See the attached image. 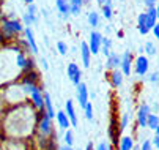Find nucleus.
I'll return each mask as SVG.
<instances>
[{"label":"nucleus","mask_w":159,"mask_h":150,"mask_svg":"<svg viewBox=\"0 0 159 150\" xmlns=\"http://www.w3.org/2000/svg\"><path fill=\"white\" fill-rule=\"evenodd\" d=\"M24 90H25L27 93H30V95H32L33 104L36 106V108L43 109V106L46 104V103H43L44 100H43V96H41V92H39V89H36V87H35V84H25Z\"/></svg>","instance_id":"obj_1"},{"label":"nucleus","mask_w":159,"mask_h":150,"mask_svg":"<svg viewBox=\"0 0 159 150\" xmlns=\"http://www.w3.org/2000/svg\"><path fill=\"white\" fill-rule=\"evenodd\" d=\"M20 30H22V26L19 24V21H3V35L11 36Z\"/></svg>","instance_id":"obj_2"},{"label":"nucleus","mask_w":159,"mask_h":150,"mask_svg":"<svg viewBox=\"0 0 159 150\" xmlns=\"http://www.w3.org/2000/svg\"><path fill=\"white\" fill-rule=\"evenodd\" d=\"M101 43H102V36H101V33H98V32H92L90 33V51H92V54H98L99 52V49H101Z\"/></svg>","instance_id":"obj_3"},{"label":"nucleus","mask_w":159,"mask_h":150,"mask_svg":"<svg viewBox=\"0 0 159 150\" xmlns=\"http://www.w3.org/2000/svg\"><path fill=\"white\" fill-rule=\"evenodd\" d=\"M77 101L80 104V108H85L88 104V92H87V85L84 82L77 84Z\"/></svg>","instance_id":"obj_4"},{"label":"nucleus","mask_w":159,"mask_h":150,"mask_svg":"<svg viewBox=\"0 0 159 150\" xmlns=\"http://www.w3.org/2000/svg\"><path fill=\"white\" fill-rule=\"evenodd\" d=\"M148 115H150V106L142 104L139 109V114H137V120L140 126H148Z\"/></svg>","instance_id":"obj_5"},{"label":"nucleus","mask_w":159,"mask_h":150,"mask_svg":"<svg viewBox=\"0 0 159 150\" xmlns=\"http://www.w3.org/2000/svg\"><path fill=\"white\" fill-rule=\"evenodd\" d=\"M68 76H70L71 82L80 84V70L76 63H70V65H68Z\"/></svg>","instance_id":"obj_6"},{"label":"nucleus","mask_w":159,"mask_h":150,"mask_svg":"<svg viewBox=\"0 0 159 150\" xmlns=\"http://www.w3.org/2000/svg\"><path fill=\"white\" fill-rule=\"evenodd\" d=\"M135 71H137V74H140V76L147 74V71H148V60L143 55H140L137 59V62H135Z\"/></svg>","instance_id":"obj_7"},{"label":"nucleus","mask_w":159,"mask_h":150,"mask_svg":"<svg viewBox=\"0 0 159 150\" xmlns=\"http://www.w3.org/2000/svg\"><path fill=\"white\" fill-rule=\"evenodd\" d=\"M66 114H68V117H70V120H71V125L76 126V125H77V117H76L74 104H73L71 100H68V101H66Z\"/></svg>","instance_id":"obj_8"},{"label":"nucleus","mask_w":159,"mask_h":150,"mask_svg":"<svg viewBox=\"0 0 159 150\" xmlns=\"http://www.w3.org/2000/svg\"><path fill=\"white\" fill-rule=\"evenodd\" d=\"M39 130H41V133H43L44 136L51 133V117H49L48 114L43 115V119H41V122H39Z\"/></svg>","instance_id":"obj_9"},{"label":"nucleus","mask_w":159,"mask_h":150,"mask_svg":"<svg viewBox=\"0 0 159 150\" xmlns=\"http://www.w3.org/2000/svg\"><path fill=\"white\" fill-rule=\"evenodd\" d=\"M80 52H82V60H84V67L85 68H88V65H90V46L87 45V43H82L80 45Z\"/></svg>","instance_id":"obj_10"},{"label":"nucleus","mask_w":159,"mask_h":150,"mask_svg":"<svg viewBox=\"0 0 159 150\" xmlns=\"http://www.w3.org/2000/svg\"><path fill=\"white\" fill-rule=\"evenodd\" d=\"M156 17H157V11H156V8L151 7L147 13V27L148 29H153L156 26Z\"/></svg>","instance_id":"obj_11"},{"label":"nucleus","mask_w":159,"mask_h":150,"mask_svg":"<svg viewBox=\"0 0 159 150\" xmlns=\"http://www.w3.org/2000/svg\"><path fill=\"white\" fill-rule=\"evenodd\" d=\"M25 36H27V43H29V46H30V49H32V52L33 54H36L38 52V46H36V43H35V38H33V32H32V29H25Z\"/></svg>","instance_id":"obj_12"},{"label":"nucleus","mask_w":159,"mask_h":150,"mask_svg":"<svg viewBox=\"0 0 159 150\" xmlns=\"http://www.w3.org/2000/svg\"><path fill=\"white\" fill-rule=\"evenodd\" d=\"M57 8L63 16H68L71 11V3H68L66 0H57Z\"/></svg>","instance_id":"obj_13"},{"label":"nucleus","mask_w":159,"mask_h":150,"mask_svg":"<svg viewBox=\"0 0 159 150\" xmlns=\"http://www.w3.org/2000/svg\"><path fill=\"white\" fill-rule=\"evenodd\" d=\"M121 70H123L125 74L131 73V54L129 52H126L123 55V59H121Z\"/></svg>","instance_id":"obj_14"},{"label":"nucleus","mask_w":159,"mask_h":150,"mask_svg":"<svg viewBox=\"0 0 159 150\" xmlns=\"http://www.w3.org/2000/svg\"><path fill=\"white\" fill-rule=\"evenodd\" d=\"M121 63V60H120V57L117 55V54H113V52H110L109 55H107V68H113V67H118Z\"/></svg>","instance_id":"obj_15"},{"label":"nucleus","mask_w":159,"mask_h":150,"mask_svg":"<svg viewBox=\"0 0 159 150\" xmlns=\"http://www.w3.org/2000/svg\"><path fill=\"white\" fill-rule=\"evenodd\" d=\"M148 27H147V13H142L140 16H139V32L142 33V35H147L148 33Z\"/></svg>","instance_id":"obj_16"},{"label":"nucleus","mask_w":159,"mask_h":150,"mask_svg":"<svg viewBox=\"0 0 159 150\" xmlns=\"http://www.w3.org/2000/svg\"><path fill=\"white\" fill-rule=\"evenodd\" d=\"M57 120H58L60 128H63V130H66V128L70 126V120H68L66 114H65V112H61V111H58V112H57Z\"/></svg>","instance_id":"obj_17"},{"label":"nucleus","mask_w":159,"mask_h":150,"mask_svg":"<svg viewBox=\"0 0 159 150\" xmlns=\"http://www.w3.org/2000/svg\"><path fill=\"white\" fill-rule=\"evenodd\" d=\"M44 103H46V114L52 119V117L55 115V112H54V108H52V103H51V96H49V93L44 95Z\"/></svg>","instance_id":"obj_18"},{"label":"nucleus","mask_w":159,"mask_h":150,"mask_svg":"<svg viewBox=\"0 0 159 150\" xmlns=\"http://www.w3.org/2000/svg\"><path fill=\"white\" fill-rule=\"evenodd\" d=\"M82 2L84 0H71V13L74 14V16H77L79 13H80V7H82Z\"/></svg>","instance_id":"obj_19"},{"label":"nucleus","mask_w":159,"mask_h":150,"mask_svg":"<svg viewBox=\"0 0 159 150\" xmlns=\"http://www.w3.org/2000/svg\"><path fill=\"white\" fill-rule=\"evenodd\" d=\"M120 150H132V139L125 136L120 142Z\"/></svg>","instance_id":"obj_20"},{"label":"nucleus","mask_w":159,"mask_h":150,"mask_svg":"<svg viewBox=\"0 0 159 150\" xmlns=\"http://www.w3.org/2000/svg\"><path fill=\"white\" fill-rule=\"evenodd\" d=\"M24 84H35L36 81H38V76H36V73H33V71H27V74L24 76Z\"/></svg>","instance_id":"obj_21"},{"label":"nucleus","mask_w":159,"mask_h":150,"mask_svg":"<svg viewBox=\"0 0 159 150\" xmlns=\"http://www.w3.org/2000/svg\"><path fill=\"white\" fill-rule=\"evenodd\" d=\"M148 126L151 128V130H156V128L159 126V117L154 115V114H150L148 115Z\"/></svg>","instance_id":"obj_22"},{"label":"nucleus","mask_w":159,"mask_h":150,"mask_svg":"<svg viewBox=\"0 0 159 150\" xmlns=\"http://www.w3.org/2000/svg\"><path fill=\"white\" fill-rule=\"evenodd\" d=\"M121 82H123L121 73H120V71H113V73H112V84L115 85V87H120Z\"/></svg>","instance_id":"obj_23"},{"label":"nucleus","mask_w":159,"mask_h":150,"mask_svg":"<svg viewBox=\"0 0 159 150\" xmlns=\"http://www.w3.org/2000/svg\"><path fill=\"white\" fill-rule=\"evenodd\" d=\"M88 22H90V26L96 27L98 22H99V16H98V13H95V11L90 13V14H88Z\"/></svg>","instance_id":"obj_24"},{"label":"nucleus","mask_w":159,"mask_h":150,"mask_svg":"<svg viewBox=\"0 0 159 150\" xmlns=\"http://www.w3.org/2000/svg\"><path fill=\"white\" fill-rule=\"evenodd\" d=\"M102 13H104V17L110 19L112 17V10H110V0H107V3L102 7Z\"/></svg>","instance_id":"obj_25"},{"label":"nucleus","mask_w":159,"mask_h":150,"mask_svg":"<svg viewBox=\"0 0 159 150\" xmlns=\"http://www.w3.org/2000/svg\"><path fill=\"white\" fill-rule=\"evenodd\" d=\"M17 65H19L20 68H25V65H27V59L24 57V54H19V55H17Z\"/></svg>","instance_id":"obj_26"},{"label":"nucleus","mask_w":159,"mask_h":150,"mask_svg":"<svg viewBox=\"0 0 159 150\" xmlns=\"http://www.w3.org/2000/svg\"><path fill=\"white\" fill-rule=\"evenodd\" d=\"M57 48H58V52H60L61 55H65V54L68 52V48H66V45H65L63 41H58V43H57Z\"/></svg>","instance_id":"obj_27"},{"label":"nucleus","mask_w":159,"mask_h":150,"mask_svg":"<svg viewBox=\"0 0 159 150\" xmlns=\"http://www.w3.org/2000/svg\"><path fill=\"white\" fill-rule=\"evenodd\" d=\"M84 109H85V117H87L88 120H92V119H93V112H92V104L88 103V104L85 106Z\"/></svg>","instance_id":"obj_28"},{"label":"nucleus","mask_w":159,"mask_h":150,"mask_svg":"<svg viewBox=\"0 0 159 150\" xmlns=\"http://www.w3.org/2000/svg\"><path fill=\"white\" fill-rule=\"evenodd\" d=\"M145 51H147L148 55H154L156 49H154V45H153V43H147V45H145Z\"/></svg>","instance_id":"obj_29"},{"label":"nucleus","mask_w":159,"mask_h":150,"mask_svg":"<svg viewBox=\"0 0 159 150\" xmlns=\"http://www.w3.org/2000/svg\"><path fill=\"white\" fill-rule=\"evenodd\" d=\"M65 141H66V145H73V133L71 131H66V134H65Z\"/></svg>","instance_id":"obj_30"},{"label":"nucleus","mask_w":159,"mask_h":150,"mask_svg":"<svg viewBox=\"0 0 159 150\" xmlns=\"http://www.w3.org/2000/svg\"><path fill=\"white\" fill-rule=\"evenodd\" d=\"M126 123H128V115L125 114V115H123V119H121V126H120V131H123L125 128H126Z\"/></svg>","instance_id":"obj_31"},{"label":"nucleus","mask_w":159,"mask_h":150,"mask_svg":"<svg viewBox=\"0 0 159 150\" xmlns=\"http://www.w3.org/2000/svg\"><path fill=\"white\" fill-rule=\"evenodd\" d=\"M150 81H151V82H159V74H157V73H153V74L150 76Z\"/></svg>","instance_id":"obj_32"},{"label":"nucleus","mask_w":159,"mask_h":150,"mask_svg":"<svg viewBox=\"0 0 159 150\" xmlns=\"http://www.w3.org/2000/svg\"><path fill=\"white\" fill-rule=\"evenodd\" d=\"M142 150H151V144H150V141H145V142L142 144Z\"/></svg>","instance_id":"obj_33"},{"label":"nucleus","mask_w":159,"mask_h":150,"mask_svg":"<svg viewBox=\"0 0 159 150\" xmlns=\"http://www.w3.org/2000/svg\"><path fill=\"white\" fill-rule=\"evenodd\" d=\"M153 33H154V36L159 40V24H156V26L153 27Z\"/></svg>","instance_id":"obj_34"},{"label":"nucleus","mask_w":159,"mask_h":150,"mask_svg":"<svg viewBox=\"0 0 159 150\" xmlns=\"http://www.w3.org/2000/svg\"><path fill=\"white\" fill-rule=\"evenodd\" d=\"M32 68H33V62H32V60H27V65H25L24 70H25V71H30Z\"/></svg>","instance_id":"obj_35"},{"label":"nucleus","mask_w":159,"mask_h":150,"mask_svg":"<svg viewBox=\"0 0 159 150\" xmlns=\"http://www.w3.org/2000/svg\"><path fill=\"white\" fill-rule=\"evenodd\" d=\"M96 150H109V147H107V144L106 142H101L99 145H98V148Z\"/></svg>","instance_id":"obj_36"},{"label":"nucleus","mask_w":159,"mask_h":150,"mask_svg":"<svg viewBox=\"0 0 159 150\" xmlns=\"http://www.w3.org/2000/svg\"><path fill=\"white\" fill-rule=\"evenodd\" d=\"M102 45L109 48V46H110V40H107V38H102Z\"/></svg>","instance_id":"obj_37"},{"label":"nucleus","mask_w":159,"mask_h":150,"mask_svg":"<svg viewBox=\"0 0 159 150\" xmlns=\"http://www.w3.org/2000/svg\"><path fill=\"white\" fill-rule=\"evenodd\" d=\"M153 144H154V145L157 147V150H159V136H156V138L153 139Z\"/></svg>","instance_id":"obj_38"},{"label":"nucleus","mask_w":159,"mask_h":150,"mask_svg":"<svg viewBox=\"0 0 159 150\" xmlns=\"http://www.w3.org/2000/svg\"><path fill=\"white\" fill-rule=\"evenodd\" d=\"M154 2H156V0H145V3H147V5L150 7V8H151V7L154 5Z\"/></svg>","instance_id":"obj_39"},{"label":"nucleus","mask_w":159,"mask_h":150,"mask_svg":"<svg viewBox=\"0 0 159 150\" xmlns=\"http://www.w3.org/2000/svg\"><path fill=\"white\" fill-rule=\"evenodd\" d=\"M41 63H43V68H44V70H48V62L43 59V60H41Z\"/></svg>","instance_id":"obj_40"},{"label":"nucleus","mask_w":159,"mask_h":150,"mask_svg":"<svg viewBox=\"0 0 159 150\" xmlns=\"http://www.w3.org/2000/svg\"><path fill=\"white\" fill-rule=\"evenodd\" d=\"M60 150H73V148H71V145H65V147H61Z\"/></svg>","instance_id":"obj_41"},{"label":"nucleus","mask_w":159,"mask_h":150,"mask_svg":"<svg viewBox=\"0 0 159 150\" xmlns=\"http://www.w3.org/2000/svg\"><path fill=\"white\" fill-rule=\"evenodd\" d=\"M87 150H93V145H92V144H88V145H87Z\"/></svg>","instance_id":"obj_42"},{"label":"nucleus","mask_w":159,"mask_h":150,"mask_svg":"<svg viewBox=\"0 0 159 150\" xmlns=\"http://www.w3.org/2000/svg\"><path fill=\"white\" fill-rule=\"evenodd\" d=\"M156 136H159V126L156 128Z\"/></svg>","instance_id":"obj_43"},{"label":"nucleus","mask_w":159,"mask_h":150,"mask_svg":"<svg viewBox=\"0 0 159 150\" xmlns=\"http://www.w3.org/2000/svg\"><path fill=\"white\" fill-rule=\"evenodd\" d=\"M156 11H157V17H159V5H157V8H156Z\"/></svg>","instance_id":"obj_44"},{"label":"nucleus","mask_w":159,"mask_h":150,"mask_svg":"<svg viewBox=\"0 0 159 150\" xmlns=\"http://www.w3.org/2000/svg\"><path fill=\"white\" fill-rule=\"evenodd\" d=\"M98 2H99V3H104V2H106V0H98Z\"/></svg>","instance_id":"obj_45"}]
</instances>
